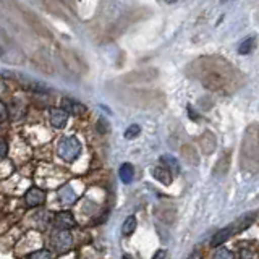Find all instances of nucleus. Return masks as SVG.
<instances>
[{
	"instance_id": "9b49d317",
	"label": "nucleus",
	"mask_w": 259,
	"mask_h": 259,
	"mask_svg": "<svg viewBox=\"0 0 259 259\" xmlns=\"http://www.w3.org/2000/svg\"><path fill=\"white\" fill-rule=\"evenodd\" d=\"M160 162L162 167H165L170 174H180V164H178L177 157L170 156V154H164V156H160Z\"/></svg>"
},
{
	"instance_id": "a211bd4d",
	"label": "nucleus",
	"mask_w": 259,
	"mask_h": 259,
	"mask_svg": "<svg viewBox=\"0 0 259 259\" xmlns=\"http://www.w3.org/2000/svg\"><path fill=\"white\" fill-rule=\"evenodd\" d=\"M7 117H8V109H7V105H5L4 102H0V123H2V121H5Z\"/></svg>"
},
{
	"instance_id": "aec40b11",
	"label": "nucleus",
	"mask_w": 259,
	"mask_h": 259,
	"mask_svg": "<svg viewBox=\"0 0 259 259\" xmlns=\"http://www.w3.org/2000/svg\"><path fill=\"white\" fill-rule=\"evenodd\" d=\"M97 128H99V132L101 133H105V132H109V123L105 121L104 118L99 120V123H97Z\"/></svg>"
},
{
	"instance_id": "6e6552de",
	"label": "nucleus",
	"mask_w": 259,
	"mask_h": 259,
	"mask_svg": "<svg viewBox=\"0 0 259 259\" xmlns=\"http://www.w3.org/2000/svg\"><path fill=\"white\" fill-rule=\"evenodd\" d=\"M51 123L54 128H63L68 121V113L63 109H51Z\"/></svg>"
},
{
	"instance_id": "f3484780",
	"label": "nucleus",
	"mask_w": 259,
	"mask_h": 259,
	"mask_svg": "<svg viewBox=\"0 0 259 259\" xmlns=\"http://www.w3.org/2000/svg\"><path fill=\"white\" fill-rule=\"evenodd\" d=\"M140 133H141L140 126H138V125H130L126 128V132H125V138H126V140H133V138H136Z\"/></svg>"
},
{
	"instance_id": "7ed1b4c3",
	"label": "nucleus",
	"mask_w": 259,
	"mask_h": 259,
	"mask_svg": "<svg viewBox=\"0 0 259 259\" xmlns=\"http://www.w3.org/2000/svg\"><path fill=\"white\" fill-rule=\"evenodd\" d=\"M52 245L57 251H60V253H65V251L71 249L73 246V237L68 230H62L59 229L54 235H52Z\"/></svg>"
},
{
	"instance_id": "f8f14e48",
	"label": "nucleus",
	"mask_w": 259,
	"mask_h": 259,
	"mask_svg": "<svg viewBox=\"0 0 259 259\" xmlns=\"http://www.w3.org/2000/svg\"><path fill=\"white\" fill-rule=\"evenodd\" d=\"M118 175H120V180L123 183H126V185L132 183L135 178V167L132 164H128V162H125V164L120 165Z\"/></svg>"
},
{
	"instance_id": "dca6fc26",
	"label": "nucleus",
	"mask_w": 259,
	"mask_h": 259,
	"mask_svg": "<svg viewBox=\"0 0 259 259\" xmlns=\"http://www.w3.org/2000/svg\"><path fill=\"white\" fill-rule=\"evenodd\" d=\"M212 259H235V254L232 253L230 249L221 248V249H217L215 253L212 254Z\"/></svg>"
},
{
	"instance_id": "412c9836",
	"label": "nucleus",
	"mask_w": 259,
	"mask_h": 259,
	"mask_svg": "<svg viewBox=\"0 0 259 259\" xmlns=\"http://www.w3.org/2000/svg\"><path fill=\"white\" fill-rule=\"evenodd\" d=\"M165 257H167L165 249H159V251H156V254L152 256V259H165Z\"/></svg>"
},
{
	"instance_id": "9d476101",
	"label": "nucleus",
	"mask_w": 259,
	"mask_h": 259,
	"mask_svg": "<svg viewBox=\"0 0 259 259\" xmlns=\"http://www.w3.org/2000/svg\"><path fill=\"white\" fill-rule=\"evenodd\" d=\"M152 177L156 178L159 183L165 185V186H168L170 183H172V174H170L168 170L165 167H162V165L152 168Z\"/></svg>"
},
{
	"instance_id": "5701e85b",
	"label": "nucleus",
	"mask_w": 259,
	"mask_h": 259,
	"mask_svg": "<svg viewBox=\"0 0 259 259\" xmlns=\"http://www.w3.org/2000/svg\"><path fill=\"white\" fill-rule=\"evenodd\" d=\"M5 54V44H4V37H0V57Z\"/></svg>"
},
{
	"instance_id": "39448f33",
	"label": "nucleus",
	"mask_w": 259,
	"mask_h": 259,
	"mask_svg": "<svg viewBox=\"0 0 259 259\" xmlns=\"http://www.w3.org/2000/svg\"><path fill=\"white\" fill-rule=\"evenodd\" d=\"M254 221H256V212H248L245 215H241L240 219H237V221H235L233 224H230L229 227L232 229V233L235 235V233H240L243 230H246L248 227L253 225Z\"/></svg>"
},
{
	"instance_id": "b1692460",
	"label": "nucleus",
	"mask_w": 259,
	"mask_h": 259,
	"mask_svg": "<svg viewBox=\"0 0 259 259\" xmlns=\"http://www.w3.org/2000/svg\"><path fill=\"white\" fill-rule=\"evenodd\" d=\"M123 259H133V257H132V256H128V254H125V256H123Z\"/></svg>"
},
{
	"instance_id": "20e7f679",
	"label": "nucleus",
	"mask_w": 259,
	"mask_h": 259,
	"mask_svg": "<svg viewBox=\"0 0 259 259\" xmlns=\"http://www.w3.org/2000/svg\"><path fill=\"white\" fill-rule=\"evenodd\" d=\"M24 201H26V204L29 207H37L40 204H44L46 193H44V190L37 188V186H32V188L28 190L26 196H24Z\"/></svg>"
},
{
	"instance_id": "1a4fd4ad",
	"label": "nucleus",
	"mask_w": 259,
	"mask_h": 259,
	"mask_svg": "<svg viewBox=\"0 0 259 259\" xmlns=\"http://www.w3.org/2000/svg\"><path fill=\"white\" fill-rule=\"evenodd\" d=\"M59 199L63 206H71V204H75L78 196H76V193L73 191V188L70 185H65L63 188L59 190Z\"/></svg>"
},
{
	"instance_id": "423d86ee",
	"label": "nucleus",
	"mask_w": 259,
	"mask_h": 259,
	"mask_svg": "<svg viewBox=\"0 0 259 259\" xmlns=\"http://www.w3.org/2000/svg\"><path fill=\"white\" fill-rule=\"evenodd\" d=\"M55 225L60 227L62 230H68V229H73V227L76 225V222H75V217H73L71 212H68V210H62V212L55 214Z\"/></svg>"
},
{
	"instance_id": "0eeeda50",
	"label": "nucleus",
	"mask_w": 259,
	"mask_h": 259,
	"mask_svg": "<svg viewBox=\"0 0 259 259\" xmlns=\"http://www.w3.org/2000/svg\"><path fill=\"white\" fill-rule=\"evenodd\" d=\"M62 105H63V110L67 112L68 115H81L83 112H86V107L83 104L75 99H68V97H65L62 101Z\"/></svg>"
},
{
	"instance_id": "f03ea898",
	"label": "nucleus",
	"mask_w": 259,
	"mask_h": 259,
	"mask_svg": "<svg viewBox=\"0 0 259 259\" xmlns=\"http://www.w3.org/2000/svg\"><path fill=\"white\" fill-rule=\"evenodd\" d=\"M5 75H10V78H13L15 81H18V83L29 89V91H37V93H47L49 91V86L40 83V81H36V79H31L29 76L23 75V73H16V71H5Z\"/></svg>"
},
{
	"instance_id": "ddd939ff",
	"label": "nucleus",
	"mask_w": 259,
	"mask_h": 259,
	"mask_svg": "<svg viewBox=\"0 0 259 259\" xmlns=\"http://www.w3.org/2000/svg\"><path fill=\"white\" fill-rule=\"evenodd\" d=\"M254 47H256V37L254 36H249V37H246L238 46V54L240 55H248L251 51H254Z\"/></svg>"
},
{
	"instance_id": "f257e3e1",
	"label": "nucleus",
	"mask_w": 259,
	"mask_h": 259,
	"mask_svg": "<svg viewBox=\"0 0 259 259\" xmlns=\"http://www.w3.org/2000/svg\"><path fill=\"white\" fill-rule=\"evenodd\" d=\"M57 152H59V156L63 160L73 162L75 159H78L81 154V143L75 136H65L60 140L59 146H57Z\"/></svg>"
},
{
	"instance_id": "4468645a",
	"label": "nucleus",
	"mask_w": 259,
	"mask_h": 259,
	"mask_svg": "<svg viewBox=\"0 0 259 259\" xmlns=\"http://www.w3.org/2000/svg\"><path fill=\"white\" fill-rule=\"evenodd\" d=\"M136 225H138V222H136V217L135 215L126 217L123 225H121V233H123L125 237H130V235H132L136 230Z\"/></svg>"
},
{
	"instance_id": "4be33fe9",
	"label": "nucleus",
	"mask_w": 259,
	"mask_h": 259,
	"mask_svg": "<svg viewBox=\"0 0 259 259\" xmlns=\"http://www.w3.org/2000/svg\"><path fill=\"white\" fill-rule=\"evenodd\" d=\"M188 259H202V253H201L199 249H194L193 253L190 254V257H188Z\"/></svg>"
},
{
	"instance_id": "6ab92c4d",
	"label": "nucleus",
	"mask_w": 259,
	"mask_h": 259,
	"mask_svg": "<svg viewBox=\"0 0 259 259\" xmlns=\"http://www.w3.org/2000/svg\"><path fill=\"white\" fill-rule=\"evenodd\" d=\"M7 152H8V144L0 140V160H4L7 157Z\"/></svg>"
},
{
	"instance_id": "2eb2a0df",
	"label": "nucleus",
	"mask_w": 259,
	"mask_h": 259,
	"mask_svg": "<svg viewBox=\"0 0 259 259\" xmlns=\"http://www.w3.org/2000/svg\"><path fill=\"white\" fill-rule=\"evenodd\" d=\"M28 259H54V254L49 249H37L34 253H31Z\"/></svg>"
}]
</instances>
